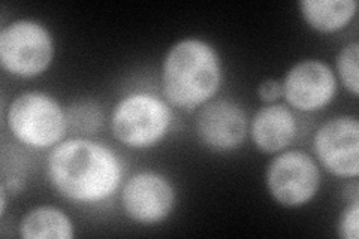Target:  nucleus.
Masks as SVG:
<instances>
[{
    "label": "nucleus",
    "instance_id": "obj_2",
    "mask_svg": "<svg viewBox=\"0 0 359 239\" xmlns=\"http://www.w3.org/2000/svg\"><path fill=\"white\" fill-rule=\"evenodd\" d=\"M223 64L219 51L199 38L177 41L166 51L161 67L165 100L182 111L199 109L219 93Z\"/></svg>",
    "mask_w": 359,
    "mask_h": 239
},
{
    "label": "nucleus",
    "instance_id": "obj_12",
    "mask_svg": "<svg viewBox=\"0 0 359 239\" xmlns=\"http://www.w3.org/2000/svg\"><path fill=\"white\" fill-rule=\"evenodd\" d=\"M18 235L22 239H72L75 227L63 210L39 205L22 215Z\"/></svg>",
    "mask_w": 359,
    "mask_h": 239
},
{
    "label": "nucleus",
    "instance_id": "obj_10",
    "mask_svg": "<svg viewBox=\"0 0 359 239\" xmlns=\"http://www.w3.org/2000/svg\"><path fill=\"white\" fill-rule=\"evenodd\" d=\"M287 107L299 112H318L335 99L339 81L332 67L319 59L295 63L282 79Z\"/></svg>",
    "mask_w": 359,
    "mask_h": 239
},
{
    "label": "nucleus",
    "instance_id": "obj_1",
    "mask_svg": "<svg viewBox=\"0 0 359 239\" xmlns=\"http://www.w3.org/2000/svg\"><path fill=\"white\" fill-rule=\"evenodd\" d=\"M47 178L62 198L97 205L121 189L125 166L111 146L78 136L62 141L50 151Z\"/></svg>",
    "mask_w": 359,
    "mask_h": 239
},
{
    "label": "nucleus",
    "instance_id": "obj_11",
    "mask_svg": "<svg viewBox=\"0 0 359 239\" xmlns=\"http://www.w3.org/2000/svg\"><path fill=\"white\" fill-rule=\"evenodd\" d=\"M249 133L257 150L265 154L282 153L298 135L294 109L285 104H266L257 109L249 124Z\"/></svg>",
    "mask_w": 359,
    "mask_h": 239
},
{
    "label": "nucleus",
    "instance_id": "obj_4",
    "mask_svg": "<svg viewBox=\"0 0 359 239\" xmlns=\"http://www.w3.org/2000/svg\"><path fill=\"white\" fill-rule=\"evenodd\" d=\"M174 124V108L165 97L149 92L123 96L111 112L109 126L114 138L132 150L159 145Z\"/></svg>",
    "mask_w": 359,
    "mask_h": 239
},
{
    "label": "nucleus",
    "instance_id": "obj_14",
    "mask_svg": "<svg viewBox=\"0 0 359 239\" xmlns=\"http://www.w3.org/2000/svg\"><path fill=\"white\" fill-rule=\"evenodd\" d=\"M359 43L356 41L346 43L335 57V76L352 96L359 95Z\"/></svg>",
    "mask_w": 359,
    "mask_h": 239
},
{
    "label": "nucleus",
    "instance_id": "obj_15",
    "mask_svg": "<svg viewBox=\"0 0 359 239\" xmlns=\"http://www.w3.org/2000/svg\"><path fill=\"white\" fill-rule=\"evenodd\" d=\"M337 231L341 239H358L359 236V199L353 198L340 212Z\"/></svg>",
    "mask_w": 359,
    "mask_h": 239
},
{
    "label": "nucleus",
    "instance_id": "obj_8",
    "mask_svg": "<svg viewBox=\"0 0 359 239\" xmlns=\"http://www.w3.org/2000/svg\"><path fill=\"white\" fill-rule=\"evenodd\" d=\"M313 150L320 168L339 178L355 179L359 174V121L337 116L318 128Z\"/></svg>",
    "mask_w": 359,
    "mask_h": 239
},
{
    "label": "nucleus",
    "instance_id": "obj_7",
    "mask_svg": "<svg viewBox=\"0 0 359 239\" xmlns=\"http://www.w3.org/2000/svg\"><path fill=\"white\" fill-rule=\"evenodd\" d=\"M120 203L132 221L144 226L161 224L175 210L177 190L166 175L141 170L123 183Z\"/></svg>",
    "mask_w": 359,
    "mask_h": 239
},
{
    "label": "nucleus",
    "instance_id": "obj_13",
    "mask_svg": "<svg viewBox=\"0 0 359 239\" xmlns=\"http://www.w3.org/2000/svg\"><path fill=\"white\" fill-rule=\"evenodd\" d=\"M307 25L319 33H335L346 29L356 15V0H302L298 4Z\"/></svg>",
    "mask_w": 359,
    "mask_h": 239
},
{
    "label": "nucleus",
    "instance_id": "obj_5",
    "mask_svg": "<svg viewBox=\"0 0 359 239\" xmlns=\"http://www.w3.org/2000/svg\"><path fill=\"white\" fill-rule=\"evenodd\" d=\"M55 41L51 30L35 18H18L0 30V64L21 79L38 78L54 60Z\"/></svg>",
    "mask_w": 359,
    "mask_h": 239
},
{
    "label": "nucleus",
    "instance_id": "obj_3",
    "mask_svg": "<svg viewBox=\"0 0 359 239\" xmlns=\"http://www.w3.org/2000/svg\"><path fill=\"white\" fill-rule=\"evenodd\" d=\"M5 124L13 138L32 150H53L66 139L67 112L51 95L29 90L11 102Z\"/></svg>",
    "mask_w": 359,
    "mask_h": 239
},
{
    "label": "nucleus",
    "instance_id": "obj_16",
    "mask_svg": "<svg viewBox=\"0 0 359 239\" xmlns=\"http://www.w3.org/2000/svg\"><path fill=\"white\" fill-rule=\"evenodd\" d=\"M257 96L264 102V104H276V102L283 97V86L282 81L274 78L264 79V81L257 87Z\"/></svg>",
    "mask_w": 359,
    "mask_h": 239
},
{
    "label": "nucleus",
    "instance_id": "obj_9",
    "mask_svg": "<svg viewBox=\"0 0 359 239\" xmlns=\"http://www.w3.org/2000/svg\"><path fill=\"white\" fill-rule=\"evenodd\" d=\"M249 116L232 99L215 97L202 105L195 118L199 142L215 153L238 150L249 135Z\"/></svg>",
    "mask_w": 359,
    "mask_h": 239
},
{
    "label": "nucleus",
    "instance_id": "obj_6",
    "mask_svg": "<svg viewBox=\"0 0 359 239\" xmlns=\"http://www.w3.org/2000/svg\"><path fill=\"white\" fill-rule=\"evenodd\" d=\"M265 186L280 207L301 208L318 196L322 186L320 166L307 151L285 150L268 163Z\"/></svg>",
    "mask_w": 359,
    "mask_h": 239
}]
</instances>
